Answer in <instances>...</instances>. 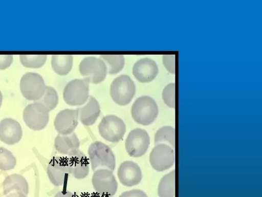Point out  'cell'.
Masks as SVG:
<instances>
[{
  "label": "cell",
  "instance_id": "6da1fadb",
  "mask_svg": "<svg viewBox=\"0 0 262 197\" xmlns=\"http://www.w3.org/2000/svg\"><path fill=\"white\" fill-rule=\"evenodd\" d=\"M88 155L93 171L100 169H116V159L111 148L107 145L95 142L90 145Z\"/></svg>",
  "mask_w": 262,
  "mask_h": 197
},
{
  "label": "cell",
  "instance_id": "7a4b0ae2",
  "mask_svg": "<svg viewBox=\"0 0 262 197\" xmlns=\"http://www.w3.org/2000/svg\"><path fill=\"white\" fill-rule=\"evenodd\" d=\"M159 108L157 103L148 96L137 98L131 108V115L134 121L143 126H148L157 119Z\"/></svg>",
  "mask_w": 262,
  "mask_h": 197
},
{
  "label": "cell",
  "instance_id": "3957f363",
  "mask_svg": "<svg viewBox=\"0 0 262 197\" xmlns=\"http://www.w3.org/2000/svg\"><path fill=\"white\" fill-rule=\"evenodd\" d=\"M110 94L113 101L117 104L126 106L133 100L136 94V86L130 77L122 75L113 81Z\"/></svg>",
  "mask_w": 262,
  "mask_h": 197
},
{
  "label": "cell",
  "instance_id": "277c9868",
  "mask_svg": "<svg viewBox=\"0 0 262 197\" xmlns=\"http://www.w3.org/2000/svg\"><path fill=\"white\" fill-rule=\"evenodd\" d=\"M126 131L125 122L115 115H107L98 126V132L106 142L119 143L124 138Z\"/></svg>",
  "mask_w": 262,
  "mask_h": 197
},
{
  "label": "cell",
  "instance_id": "5b68a950",
  "mask_svg": "<svg viewBox=\"0 0 262 197\" xmlns=\"http://www.w3.org/2000/svg\"><path fill=\"white\" fill-rule=\"evenodd\" d=\"M89 81L85 78L72 80L66 86L63 93V100L72 106L85 104L89 98Z\"/></svg>",
  "mask_w": 262,
  "mask_h": 197
},
{
  "label": "cell",
  "instance_id": "8992f818",
  "mask_svg": "<svg viewBox=\"0 0 262 197\" xmlns=\"http://www.w3.org/2000/svg\"><path fill=\"white\" fill-rule=\"evenodd\" d=\"M46 87L43 78L37 73H27L20 81L21 93L30 101H39L43 95Z\"/></svg>",
  "mask_w": 262,
  "mask_h": 197
},
{
  "label": "cell",
  "instance_id": "52a82bcc",
  "mask_svg": "<svg viewBox=\"0 0 262 197\" xmlns=\"http://www.w3.org/2000/svg\"><path fill=\"white\" fill-rule=\"evenodd\" d=\"M79 69L81 75L93 84L101 83L107 74L105 63L95 56L85 57L80 63Z\"/></svg>",
  "mask_w": 262,
  "mask_h": 197
},
{
  "label": "cell",
  "instance_id": "ba28073f",
  "mask_svg": "<svg viewBox=\"0 0 262 197\" xmlns=\"http://www.w3.org/2000/svg\"><path fill=\"white\" fill-rule=\"evenodd\" d=\"M23 119L28 127L39 131L46 127L49 121V111L37 102L29 104L23 112Z\"/></svg>",
  "mask_w": 262,
  "mask_h": 197
},
{
  "label": "cell",
  "instance_id": "9c48e42d",
  "mask_svg": "<svg viewBox=\"0 0 262 197\" xmlns=\"http://www.w3.org/2000/svg\"><path fill=\"white\" fill-rule=\"evenodd\" d=\"M92 184L96 192L105 197H112L116 194L118 184L113 172L109 169H100L95 171Z\"/></svg>",
  "mask_w": 262,
  "mask_h": 197
},
{
  "label": "cell",
  "instance_id": "30bf717a",
  "mask_svg": "<svg viewBox=\"0 0 262 197\" xmlns=\"http://www.w3.org/2000/svg\"><path fill=\"white\" fill-rule=\"evenodd\" d=\"M150 136L145 130L137 128L131 130L125 141V149L130 157H141L150 145Z\"/></svg>",
  "mask_w": 262,
  "mask_h": 197
},
{
  "label": "cell",
  "instance_id": "8fae6325",
  "mask_svg": "<svg viewBox=\"0 0 262 197\" xmlns=\"http://www.w3.org/2000/svg\"><path fill=\"white\" fill-rule=\"evenodd\" d=\"M174 150L166 144L156 145L150 154L151 166L158 171L169 169L174 165Z\"/></svg>",
  "mask_w": 262,
  "mask_h": 197
},
{
  "label": "cell",
  "instance_id": "7c38bea8",
  "mask_svg": "<svg viewBox=\"0 0 262 197\" xmlns=\"http://www.w3.org/2000/svg\"><path fill=\"white\" fill-rule=\"evenodd\" d=\"M78 110L65 109L57 114L54 127L59 134L67 135L73 133L78 125Z\"/></svg>",
  "mask_w": 262,
  "mask_h": 197
},
{
  "label": "cell",
  "instance_id": "4fadbf2b",
  "mask_svg": "<svg viewBox=\"0 0 262 197\" xmlns=\"http://www.w3.org/2000/svg\"><path fill=\"white\" fill-rule=\"evenodd\" d=\"M118 176L121 184L126 187H133L141 182L142 170L138 164L130 161L122 162L118 170Z\"/></svg>",
  "mask_w": 262,
  "mask_h": 197
},
{
  "label": "cell",
  "instance_id": "5bb4252c",
  "mask_svg": "<svg viewBox=\"0 0 262 197\" xmlns=\"http://www.w3.org/2000/svg\"><path fill=\"white\" fill-rule=\"evenodd\" d=\"M70 174L67 157H54L48 164L47 174L51 183L55 186L64 184Z\"/></svg>",
  "mask_w": 262,
  "mask_h": 197
},
{
  "label": "cell",
  "instance_id": "9a60e30c",
  "mask_svg": "<svg viewBox=\"0 0 262 197\" xmlns=\"http://www.w3.org/2000/svg\"><path fill=\"white\" fill-rule=\"evenodd\" d=\"M23 136L19 123L12 119H5L0 122V141L9 145L18 143Z\"/></svg>",
  "mask_w": 262,
  "mask_h": 197
},
{
  "label": "cell",
  "instance_id": "2e32d148",
  "mask_svg": "<svg viewBox=\"0 0 262 197\" xmlns=\"http://www.w3.org/2000/svg\"><path fill=\"white\" fill-rule=\"evenodd\" d=\"M159 73L158 65L149 58H143L137 61L133 67L135 77L141 83H148L157 76Z\"/></svg>",
  "mask_w": 262,
  "mask_h": 197
},
{
  "label": "cell",
  "instance_id": "e0dca14e",
  "mask_svg": "<svg viewBox=\"0 0 262 197\" xmlns=\"http://www.w3.org/2000/svg\"><path fill=\"white\" fill-rule=\"evenodd\" d=\"M67 158L71 175L78 180L87 177L90 171L89 162L83 152L79 151Z\"/></svg>",
  "mask_w": 262,
  "mask_h": 197
},
{
  "label": "cell",
  "instance_id": "ac0fdd59",
  "mask_svg": "<svg viewBox=\"0 0 262 197\" xmlns=\"http://www.w3.org/2000/svg\"><path fill=\"white\" fill-rule=\"evenodd\" d=\"M78 110L79 119L85 126L94 125L101 113L100 104L93 96H90L86 104Z\"/></svg>",
  "mask_w": 262,
  "mask_h": 197
},
{
  "label": "cell",
  "instance_id": "d6986e66",
  "mask_svg": "<svg viewBox=\"0 0 262 197\" xmlns=\"http://www.w3.org/2000/svg\"><path fill=\"white\" fill-rule=\"evenodd\" d=\"M80 142L75 133L63 135L59 134L55 139L54 146L60 153L68 156L76 154L79 151Z\"/></svg>",
  "mask_w": 262,
  "mask_h": 197
},
{
  "label": "cell",
  "instance_id": "ffe728a7",
  "mask_svg": "<svg viewBox=\"0 0 262 197\" xmlns=\"http://www.w3.org/2000/svg\"><path fill=\"white\" fill-rule=\"evenodd\" d=\"M5 195L14 191H19L28 195L29 193V185L27 181L23 176L19 174H12L7 176L3 184Z\"/></svg>",
  "mask_w": 262,
  "mask_h": 197
},
{
  "label": "cell",
  "instance_id": "44dd1931",
  "mask_svg": "<svg viewBox=\"0 0 262 197\" xmlns=\"http://www.w3.org/2000/svg\"><path fill=\"white\" fill-rule=\"evenodd\" d=\"M73 64V56L71 55H54L52 56V68L54 71L59 75H68L72 68Z\"/></svg>",
  "mask_w": 262,
  "mask_h": 197
},
{
  "label": "cell",
  "instance_id": "7402d4cb",
  "mask_svg": "<svg viewBox=\"0 0 262 197\" xmlns=\"http://www.w3.org/2000/svg\"><path fill=\"white\" fill-rule=\"evenodd\" d=\"M158 194L160 197H174L176 194V171L164 176L159 185Z\"/></svg>",
  "mask_w": 262,
  "mask_h": 197
},
{
  "label": "cell",
  "instance_id": "603a6c76",
  "mask_svg": "<svg viewBox=\"0 0 262 197\" xmlns=\"http://www.w3.org/2000/svg\"><path fill=\"white\" fill-rule=\"evenodd\" d=\"M100 56L110 75L119 73L124 67L125 57L122 55H103Z\"/></svg>",
  "mask_w": 262,
  "mask_h": 197
},
{
  "label": "cell",
  "instance_id": "cb8c5ba5",
  "mask_svg": "<svg viewBox=\"0 0 262 197\" xmlns=\"http://www.w3.org/2000/svg\"><path fill=\"white\" fill-rule=\"evenodd\" d=\"M176 143V130L171 127H163L158 130L155 135V144L170 145L174 149Z\"/></svg>",
  "mask_w": 262,
  "mask_h": 197
},
{
  "label": "cell",
  "instance_id": "d4e9b609",
  "mask_svg": "<svg viewBox=\"0 0 262 197\" xmlns=\"http://www.w3.org/2000/svg\"><path fill=\"white\" fill-rule=\"evenodd\" d=\"M37 102L42 104L49 111H51L55 109L59 103L58 95L53 88L47 86L43 95Z\"/></svg>",
  "mask_w": 262,
  "mask_h": 197
},
{
  "label": "cell",
  "instance_id": "484cf974",
  "mask_svg": "<svg viewBox=\"0 0 262 197\" xmlns=\"http://www.w3.org/2000/svg\"><path fill=\"white\" fill-rule=\"evenodd\" d=\"M47 56L46 55H20V60L25 67L39 68L45 65Z\"/></svg>",
  "mask_w": 262,
  "mask_h": 197
},
{
  "label": "cell",
  "instance_id": "4316f807",
  "mask_svg": "<svg viewBox=\"0 0 262 197\" xmlns=\"http://www.w3.org/2000/svg\"><path fill=\"white\" fill-rule=\"evenodd\" d=\"M16 164V160L13 153L0 147V170L8 171L13 169Z\"/></svg>",
  "mask_w": 262,
  "mask_h": 197
},
{
  "label": "cell",
  "instance_id": "83f0119b",
  "mask_svg": "<svg viewBox=\"0 0 262 197\" xmlns=\"http://www.w3.org/2000/svg\"><path fill=\"white\" fill-rule=\"evenodd\" d=\"M162 97L164 102L170 108L176 107V85L169 84L163 89Z\"/></svg>",
  "mask_w": 262,
  "mask_h": 197
},
{
  "label": "cell",
  "instance_id": "f1b7e54d",
  "mask_svg": "<svg viewBox=\"0 0 262 197\" xmlns=\"http://www.w3.org/2000/svg\"><path fill=\"white\" fill-rule=\"evenodd\" d=\"M163 64L171 73L175 72V55H166L163 57Z\"/></svg>",
  "mask_w": 262,
  "mask_h": 197
},
{
  "label": "cell",
  "instance_id": "f546056e",
  "mask_svg": "<svg viewBox=\"0 0 262 197\" xmlns=\"http://www.w3.org/2000/svg\"><path fill=\"white\" fill-rule=\"evenodd\" d=\"M13 57L11 55H0V70L9 68L13 63Z\"/></svg>",
  "mask_w": 262,
  "mask_h": 197
},
{
  "label": "cell",
  "instance_id": "4dcf8cb0",
  "mask_svg": "<svg viewBox=\"0 0 262 197\" xmlns=\"http://www.w3.org/2000/svg\"><path fill=\"white\" fill-rule=\"evenodd\" d=\"M119 197H147V195L142 190H133L123 192Z\"/></svg>",
  "mask_w": 262,
  "mask_h": 197
},
{
  "label": "cell",
  "instance_id": "1f68e13d",
  "mask_svg": "<svg viewBox=\"0 0 262 197\" xmlns=\"http://www.w3.org/2000/svg\"><path fill=\"white\" fill-rule=\"evenodd\" d=\"M27 196L19 191H14L6 195V197H27Z\"/></svg>",
  "mask_w": 262,
  "mask_h": 197
},
{
  "label": "cell",
  "instance_id": "d6a6232c",
  "mask_svg": "<svg viewBox=\"0 0 262 197\" xmlns=\"http://www.w3.org/2000/svg\"><path fill=\"white\" fill-rule=\"evenodd\" d=\"M54 197H76L75 194L70 191H60Z\"/></svg>",
  "mask_w": 262,
  "mask_h": 197
},
{
  "label": "cell",
  "instance_id": "836d02e7",
  "mask_svg": "<svg viewBox=\"0 0 262 197\" xmlns=\"http://www.w3.org/2000/svg\"><path fill=\"white\" fill-rule=\"evenodd\" d=\"M3 98V94L2 93V92L0 91V108H1V106L2 105Z\"/></svg>",
  "mask_w": 262,
  "mask_h": 197
}]
</instances>
